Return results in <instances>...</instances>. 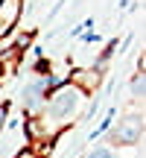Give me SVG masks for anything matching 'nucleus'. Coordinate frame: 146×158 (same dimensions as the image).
Instances as JSON below:
<instances>
[{
  "label": "nucleus",
  "mask_w": 146,
  "mask_h": 158,
  "mask_svg": "<svg viewBox=\"0 0 146 158\" xmlns=\"http://www.w3.org/2000/svg\"><path fill=\"white\" fill-rule=\"evenodd\" d=\"M64 82H67V79H59V76H50V73L32 76V79L21 88V108L29 114V117H35V114L44 108L47 94H50L53 88H59V85H64Z\"/></svg>",
  "instance_id": "1"
},
{
  "label": "nucleus",
  "mask_w": 146,
  "mask_h": 158,
  "mask_svg": "<svg viewBox=\"0 0 146 158\" xmlns=\"http://www.w3.org/2000/svg\"><path fill=\"white\" fill-rule=\"evenodd\" d=\"M143 138V117L140 114H126L117 120L114 129H108V143L111 147H135Z\"/></svg>",
  "instance_id": "2"
},
{
  "label": "nucleus",
  "mask_w": 146,
  "mask_h": 158,
  "mask_svg": "<svg viewBox=\"0 0 146 158\" xmlns=\"http://www.w3.org/2000/svg\"><path fill=\"white\" fill-rule=\"evenodd\" d=\"M21 12H23V0H0V38H6L18 27Z\"/></svg>",
  "instance_id": "3"
},
{
  "label": "nucleus",
  "mask_w": 146,
  "mask_h": 158,
  "mask_svg": "<svg viewBox=\"0 0 146 158\" xmlns=\"http://www.w3.org/2000/svg\"><path fill=\"white\" fill-rule=\"evenodd\" d=\"M18 62H21V47H9L6 53H0V82L18 70Z\"/></svg>",
  "instance_id": "4"
},
{
  "label": "nucleus",
  "mask_w": 146,
  "mask_h": 158,
  "mask_svg": "<svg viewBox=\"0 0 146 158\" xmlns=\"http://www.w3.org/2000/svg\"><path fill=\"white\" fill-rule=\"evenodd\" d=\"M85 158H117V152H114V147H94L85 152Z\"/></svg>",
  "instance_id": "5"
},
{
  "label": "nucleus",
  "mask_w": 146,
  "mask_h": 158,
  "mask_svg": "<svg viewBox=\"0 0 146 158\" xmlns=\"http://www.w3.org/2000/svg\"><path fill=\"white\" fill-rule=\"evenodd\" d=\"M132 97L135 100H143V70L135 73V79H132Z\"/></svg>",
  "instance_id": "6"
},
{
  "label": "nucleus",
  "mask_w": 146,
  "mask_h": 158,
  "mask_svg": "<svg viewBox=\"0 0 146 158\" xmlns=\"http://www.w3.org/2000/svg\"><path fill=\"white\" fill-rule=\"evenodd\" d=\"M15 158H41V155H38V152H35V149H32V147H23V149H21V152H18Z\"/></svg>",
  "instance_id": "7"
},
{
  "label": "nucleus",
  "mask_w": 146,
  "mask_h": 158,
  "mask_svg": "<svg viewBox=\"0 0 146 158\" xmlns=\"http://www.w3.org/2000/svg\"><path fill=\"white\" fill-rule=\"evenodd\" d=\"M6 117H9V106L3 102V106H0V132L6 129Z\"/></svg>",
  "instance_id": "8"
}]
</instances>
